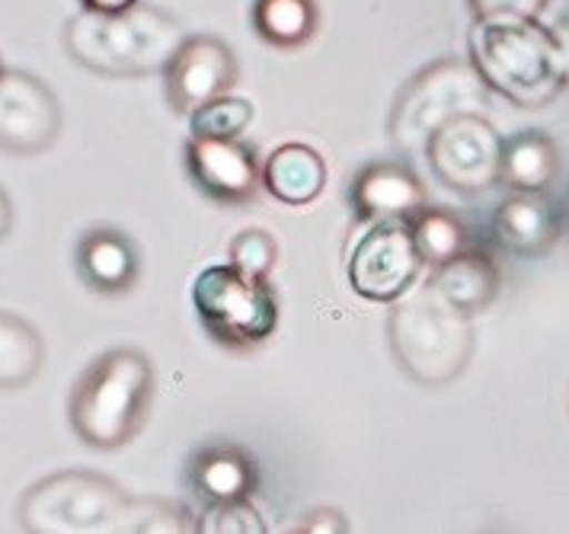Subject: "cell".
I'll return each instance as SVG.
<instances>
[{
	"instance_id": "1",
	"label": "cell",
	"mask_w": 569,
	"mask_h": 534,
	"mask_svg": "<svg viewBox=\"0 0 569 534\" xmlns=\"http://www.w3.org/2000/svg\"><path fill=\"white\" fill-rule=\"evenodd\" d=\"M470 65L490 93L518 109H541L567 90V58L557 32L538 17H477L470 26Z\"/></svg>"
},
{
	"instance_id": "2",
	"label": "cell",
	"mask_w": 569,
	"mask_h": 534,
	"mask_svg": "<svg viewBox=\"0 0 569 534\" xmlns=\"http://www.w3.org/2000/svg\"><path fill=\"white\" fill-rule=\"evenodd\" d=\"M186 39L177 17L151 3L119 13L80 10L64 26V51L71 61L103 77L160 75Z\"/></svg>"
},
{
	"instance_id": "3",
	"label": "cell",
	"mask_w": 569,
	"mask_h": 534,
	"mask_svg": "<svg viewBox=\"0 0 569 534\" xmlns=\"http://www.w3.org/2000/svg\"><path fill=\"white\" fill-rule=\"evenodd\" d=\"M154 397V365L141 349L119 346L97 358L74 384L68 419L83 445L116 452L144 426Z\"/></svg>"
},
{
	"instance_id": "4",
	"label": "cell",
	"mask_w": 569,
	"mask_h": 534,
	"mask_svg": "<svg viewBox=\"0 0 569 534\" xmlns=\"http://www.w3.org/2000/svg\"><path fill=\"white\" fill-rule=\"evenodd\" d=\"M388 336L397 365L422 387L451 384L473 356L470 317L445 305L429 285L393 301Z\"/></svg>"
},
{
	"instance_id": "5",
	"label": "cell",
	"mask_w": 569,
	"mask_h": 534,
	"mask_svg": "<svg viewBox=\"0 0 569 534\" xmlns=\"http://www.w3.org/2000/svg\"><path fill=\"white\" fill-rule=\"evenodd\" d=\"M129 503V493L103 474L61 471L29 486L17 515L29 534L122 532Z\"/></svg>"
},
{
	"instance_id": "6",
	"label": "cell",
	"mask_w": 569,
	"mask_h": 534,
	"mask_svg": "<svg viewBox=\"0 0 569 534\" xmlns=\"http://www.w3.org/2000/svg\"><path fill=\"white\" fill-rule=\"evenodd\" d=\"M490 106V87L477 68L461 58H439L400 90L390 109V141L400 151L426 148L429 135L461 112H480Z\"/></svg>"
},
{
	"instance_id": "7",
	"label": "cell",
	"mask_w": 569,
	"mask_h": 534,
	"mask_svg": "<svg viewBox=\"0 0 569 534\" xmlns=\"http://www.w3.org/2000/svg\"><path fill=\"white\" fill-rule=\"evenodd\" d=\"M192 307L206 333L224 349H257L279 327V298L269 281L231 263L202 269L192 281Z\"/></svg>"
},
{
	"instance_id": "8",
	"label": "cell",
	"mask_w": 569,
	"mask_h": 534,
	"mask_svg": "<svg viewBox=\"0 0 569 534\" xmlns=\"http://www.w3.org/2000/svg\"><path fill=\"white\" fill-rule=\"evenodd\" d=\"M422 154L439 182L461 196H477L499 182L502 135L480 112H461L429 135Z\"/></svg>"
},
{
	"instance_id": "9",
	"label": "cell",
	"mask_w": 569,
	"mask_h": 534,
	"mask_svg": "<svg viewBox=\"0 0 569 534\" xmlns=\"http://www.w3.org/2000/svg\"><path fill=\"white\" fill-rule=\"evenodd\" d=\"M422 273V256L416 250L410 218L371 221L365 237L349 256V285L365 301L393 305L403 298Z\"/></svg>"
},
{
	"instance_id": "10",
	"label": "cell",
	"mask_w": 569,
	"mask_h": 534,
	"mask_svg": "<svg viewBox=\"0 0 569 534\" xmlns=\"http://www.w3.org/2000/svg\"><path fill=\"white\" fill-rule=\"evenodd\" d=\"M61 135V102L46 80L29 71L0 75V151L32 157Z\"/></svg>"
},
{
	"instance_id": "11",
	"label": "cell",
	"mask_w": 569,
	"mask_h": 534,
	"mask_svg": "<svg viewBox=\"0 0 569 534\" xmlns=\"http://www.w3.org/2000/svg\"><path fill=\"white\" fill-rule=\"evenodd\" d=\"M160 75H163V93H167L170 109L189 116L202 102L231 93L240 77V65L224 39L186 36Z\"/></svg>"
},
{
	"instance_id": "12",
	"label": "cell",
	"mask_w": 569,
	"mask_h": 534,
	"mask_svg": "<svg viewBox=\"0 0 569 534\" xmlns=\"http://www.w3.org/2000/svg\"><path fill=\"white\" fill-rule=\"evenodd\" d=\"M186 174L196 189L218 205H247L262 189L257 151L240 138H189Z\"/></svg>"
},
{
	"instance_id": "13",
	"label": "cell",
	"mask_w": 569,
	"mask_h": 534,
	"mask_svg": "<svg viewBox=\"0 0 569 534\" xmlns=\"http://www.w3.org/2000/svg\"><path fill=\"white\" fill-rule=\"evenodd\" d=\"M349 205L359 221L410 218L426 205V189L400 160H375L362 167L349 186Z\"/></svg>"
},
{
	"instance_id": "14",
	"label": "cell",
	"mask_w": 569,
	"mask_h": 534,
	"mask_svg": "<svg viewBox=\"0 0 569 534\" xmlns=\"http://www.w3.org/2000/svg\"><path fill=\"white\" fill-rule=\"evenodd\" d=\"M186 481L202 503L253 500L259 490V464L240 445L211 442L186 461Z\"/></svg>"
},
{
	"instance_id": "15",
	"label": "cell",
	"mask_w": 569,
	"mask_h": 534,
	"mask_svg": "<svg viewBox=\"0 0 569 534\" xmlns=\"http://www.w3.org/2000/svg\"><path fill=\"white\" fill-rule=\"evenodd\" d=\"M563 230L560 208L547 199V192H512L492 215V234L499 247L516 256H543Z\"/></svg>"
},
{
	"instance_id": "16",
	"label": "cell",
	"mask_w": 569,
	"mask_h": 534,
	"mask_svg": "<svg viewBox=\"0 0 569 534\" xmlns=\"http://www.w3.org/2000/svg\"><path fill=\"white\" fill-rule=\"evenodd\" d=\"M78 273L97 295H126L138 281L141 256L126 230L100 225L80 237Z\"/></svg>"
},
{
	"instance_id": "17",
	"label": "cell",
	"mask_w": 569,
	"mask_h": 534,
	"mask_svg": "<svg viewBox=\"0 0 569 534\" xmlns=\"http://www.w3.org/2000/svg\"><path fill=\"white\" fill-rule=\"evenodd\" d=\"M499 285H502L499 266L480 247H467L458 256L432 266V279H429V288L441 301L461 310L470 320L496 301Z\"/></svg>"
},
{
	"instance_id": "18",
	"label": "cell",
	"mask_w": 569,
	"mask_h": 534,
	"mask_svg": "<svg viewBox=\"0 0 569 534\" xmlns=\"http://www.w3.org/2000/svg\"><path fill=\"white\" fill-rule=\"evenodd\" d=\"M259 179L272 199L301 208V205H311L323 192L327 160H323V154L305 141H288L259 164Z\"/></svg>"
},
{
	"instance_id": "19",
	"label": "cell",
	"mask_w": 569,
	"mask_h": 534,
	"mask_svg": "<svg viewBox=\"0 0 569 534\" xmlns=\"http://www.w3.org/2000/svg\"><path fill=\"white\" fill-rule=\"evenodd\" d=\"M557 174H560V151L547 131L525 128L502 138L499 182H506L512 192H547Z\"/></svg>"
},
{
	"instance_id": "20",
	"label": "cell",
	"mask_w": 569,
	"mask_h": 534,
	"mask_svg": "<svg viewBox=\"0 0 569 534\" xmlns=\"http://www.w3.org/2000/svg\"><path fill=\"white\" fill-rule=\"evenodd\" d=\"M320 26L317 0H253V29L257 36L279 51L308 46Z\"/></svg>"
},
{
	"instance_id": "21",
	"label": "cell",
	"mask_w": 569,
	"mask_h": 534,
	"mask_svg": "<svg viewBox=\"0 0 569 534\" xmlns=\"http://www.w3.org/2000/svg\"><path fill=\"white\" fill-rule=\"evenodd\" d=\"M46 362L42 333L27 317L0 310V390L27 387Z\"/></svg>"
},
{
	"instance_id": "22",
	"label": "cell",
	"mask_w": 569,
	"mask_h": 534,
	"mask_svg": "<svg viewBox=\"0 0 569 534\" xmlns=\"http://www.w3.org/2000/svg\"><path fill=\"white\" fill-rule=\"evenodd\" d=\"M410 230H413L416 250L422 256V266H439L445 259L458 256L470 247V234L458 215L448 208H419L410 215Z\"/></svg>"
},
{
	"instance_id": "23",
	"label": "cell",
	"mask_w": 569,
	"mask_h": 534,
	"mask_svg": "<svg viewBox=\"0 0 569 534\" xmlns=\"http://www.w3.org/2000/svg\"><path fill=\"white\" fill-rule=\"evenodd\" d=\"M253 122V102L221 93L189 112L192 138H240Z\"/></svg>"
},
{
	"instance_id": "24",
	"label": "cell",
	"mask_w": 569,
	"mask_h": 534,
	"mask_svg": "<svg viewBox=\"0 0 569 534\" xmlns=\"http://www.w3.org/2000/svg\"><path fill=\"white\" fill-rule=\"evenodd\" d=\"M122 532H196V515L177 503H167V500H131L126 518H122Z\"/></svg>"
},
{
	"instance_id": "25",
	"label": "cell",
	"mask_w": 569,
	"mask_h": 534,
	"mask_svg": "<svg viewBox=\"0 0 569 534\" xmlns=\"http://www.w3.org/2000/svg\"><path fill=\"white\" fill-rule=\"evenodd\" d=\"M199 534H266V518L259 515L253 500L231 503H206V512L196 518Z\"/></svg>"
},
{
	"instance_id": "26",
	"label": "cell",
	"mask_w": 569,
	"mask_h": 534,
	"mask_svg": "<svg viewBox=\"0 0 569 534\" xmlns=\"http://www.w3.org/2000/svg\"><path fill=\"white\" fill-rule=\"evenodd\" d=\"M279 263V244L269 230L250 228L240 230L231 240V266H237L247 276L269 279V273Z\"/></svg>"
},
{
	"instance_id": "27",
	"label": "cell",
	"mask_w": 569,
	"mask_h": 534,
	"mask_svg": "<svg viewBox=\"0 0 569 534\" xmlns=\"http://www.w3.org/2000/svg\"><path fill=\"white\" fill-rule=\"evenodd\" d=\"M295 534H346L349 532V522H346V512L330 510H311L308 515H301V522L291 528Z\"/></svg>"
},
{
	"instance_id": "28",
	"label": "cell",
	"mask_w": 569,
	"mask_h": 534,
	"mask_svg": "<svg viewBox=\"0 0 569 534\" xmlns=\"http://www.w3.org/2000/svg\"><path fill=\"white\" fill-rule=\"evenodd\" d=\"M477 17H496V13H512V17H538L547 0H470Z\"/></svg>"
},
{
	"instance_id": "29",
	"label": "cell",
	"mask_w": 569,
	"mask_h": 534,
	"mask_svg": "<svg viewBox=\"0 0 569 534\" xmlns=\"http://www.w3.org/2000/svg\"><path fill=\"white\" fill-rule=\"evenodd\" d=\"M83 10H97V13H119V10H129L138 0H80Z\"/></svg>"
},
{
	"instance_id": "30",
	"label": "cell",
	"mask_w": 569,
	"mask_h": 534,
	"mask_svg": "<svg viewBox=\"0 0 569 534\" xmlns=\"http://www.w3.org/2000/svg\"><path fill=\"white\" fill-rule=\"evenodd\" d=\"M10 228H13V202H10L7 189L0 186V240L10 234Z\"/></svg>"
},
{
	"instance_id": "31",
	"label": "cell",
	"mask_w": 569,
	"mask_h": 534,
	"mask_svg": "<svg viewBox=\"0 0 569 534\" xmlns=\"http://www.w3.org/2000/svg\"><path fill=\"white\" fill-rule=\"evenodd\" d=\"M557 32V42H560V49H563V58H567V77H569V20L553 29Z\"/></svg>"
},
{
	"instance_id": "32",
	"label": "cell",
	"mask_w": 569,
	"mask_h": 534,
	"mask_svg": "<svg viewBox=\"0 0 569 534\" xmlns=\"http://www.w3.org/2000/svg\"><path fill=\"white\" fill-rule=\"evenodd\" d=\"M0 75H3V58H0Z\"/></svg>"
}]
</instances>
